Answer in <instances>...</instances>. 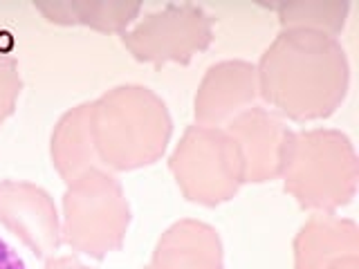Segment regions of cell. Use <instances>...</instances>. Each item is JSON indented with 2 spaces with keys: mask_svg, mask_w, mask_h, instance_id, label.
I'll return each mask as SVG.
<instances>
[{
  "mask_svg": "<svg viewBox=\"0 0 359 269\" xmlns=\"http://www.w3.org/2000/svg\"><path fill=\"white\" fill-rule=\"evenodd\" d=\"M258 97L283 119L308 123L332 117L351 85L341 43L319 32L280 29L256 63Z\"/></svg>",
  "mask_w": 359,
  "mask_h": 269,
  "instance_id": "1",
  "label": "cell"
},
{
  "mask_svg": "<svg viewBox=\"0 0 359 269\" xmlns=\"http://www.w3.org/2000/svg\"><path fill=\"white\" fill-rule=\"evenodd\" d=\"M90 137L99 164L128 173L157 164L173 137V117L155 90L123 83L88 101Z\"/></svg>",
  "mask_w": 359,
  "mask_h": 269,
  "instance_id": "2",
  "label": "cell"
},
{
  "mask_svg": "<svg viewBox=\"0 0 359 269\" xmlns=\"http://www.w3.org/2000/svg\"><path fill=\"white\" fill-rule=\"evenodd\" d=\"M278 179L303 211L337 213L357 195L359 157L341 130H290Z\"/></svg>",
  "mask_w": 359,
  "mask_h": 269,
  "instance_id": "3",
  "label": "cell"
},
{
  "mask_svg": "<svg viewBox=\"0 0 359 269\" xmlns=\"http://www.w3.org/2000/svg\"><path fill=\"white\" fill-rule=\"evenodd\" d=\"M130 205L117 175L104 166L65 184L61 200V238L74 254L104 261L121 251L130 229Z\"/></svg>",
  "mask_w": 359,
  "mask_h": 269,
  "instance_id": "4",
  "label": "cell"
},
{
  "mask_svg": "<svg viewBox=\"0 0 359 269\" xmlns=\"http://www.w3.org/2000/svg\"><path fill=\"white\" fill-rule=\"evenodd\" d=\"M168 171L187 202L207 209L233 200L245 184L241 153L227 130L198 123L182 132L168 155Z\"/></svg>",
  "mask_w": 359,
  "mask_h": 269,
  "instance_id": "5",
  "label": "cell"
},
{
  "mask_svg": "<svg viewBox=\"0 0 359 269\" xmlns=\"http://www.w3.org/2000/svg\"><path fill=\"white\" fill-rule=\"evenodd\" d=\"M121 45L137 63L189 65L213 43V16L191 3H168L121 34Z\"/></svg>",
  "mask_w": 359,
  "mask_h": 269,
  "instance_id": "6",
  "label": "cell"
},
{
  "mask_svg": "<svg viewBox=\"0 0 359 269\" xmlns=\"http://www.w3.org/2000/svg\"><path fill=\"white\" fill-rule=\"evenodd\" d=\"M0 224L36 256L48 261L61 249V216L54 198L27 179L0 182Z\"/></svg>",
  "mask_w": 359,
  "mask_h": 269,
  "instance_id": "7",
  "label": "cell"
},
{
  "mask_svg": "<svg viewBox=\"0 0 359 269\" xmlns=\"http://www.w3.org/2000/svg\"><path fill=\"white\" fill-rule=\"evenodd\" d=\"M224 130L241 153L245 184L278 179L283 146L292 130L283 117L269 108L252 106L236 115Z\"/></svg>",
  "mask_w": 359,
  "mask_h": 269,
  "instance_id": "8",
  "label": "cell"
},
{
  "mask_svg": "<svg viewBox=\"0 0 359 269\" xmlns=\"http://www.w3.org/2000/svg\"><path fill=\"white\" fill-rule=\"evenodd\" d=\"M256 99V65L243 59L218 61L205 72L196 90L194 119L198 126L224 128L236 115L252 108Z\"/></svg>",
  "mask_w": 359,
  "mask_h": 269,
  "instance_id": "9",
  "label": "cell"
},
{
  "mask_svg": "<svg viewBox=\"0 0 359 269\" xmlns=\"http://www.w3.org/2000/svg\"><path fill=\"white\" fill-rule=\"evenodd\" d=\"M149 269H224L222 238L196 218L177 220L155 242Z\"/></svg>",
  "mask_w": 359,
  "mask_h": 269,
  "instance_id": "10",
  "label": "cell"
},
{
  "mask_svg": "<svg viewBox=\"0 0 359 269\" xmlns=\"http://www.w3.org/2000/svg\"><path fill=\"white\" fill-rule=\"evenodd\" d=\"M294 269H325L346 254L359 251V227L351 218L314 213L292 242Z\"/></svg>",
  "mask_w": 359,
  "mask_h": 269,
  "instance_id": "11",
  "label": "cell"
},
{
  "mask_svg": "<svg viewBox=\"0 0 359 269\" xmlns=\"http://www.w3.org/2000/svg\"><path fill=\"white\" fill-rule=\"evenodd\" d=\"M34 9L52 25H81L121 36L140 18L142 5L135 0H34Z\"/></svg>",
  "mask_w": 359,
  "mask_h": 269,
  "instance_id": "12",
  "label": "cell"
},
{
  "mask_svg": "<svg viewBox=\"0 0 359 269\" xmlns=\"http://www.w3.org/2000/svg\"><path fill=\"white\" fill-rule=\"evenodd\" d=\"M50 160L63 184H70L81 173L101 166L90 137L88 104H79L59 117L50 134Z\"/></svg>",
  "mask_w": 359,
  "mask_h": 269,
  "instance_id": "13",
  "label": "cell"
},
{
  "mask_svg": "<svg viewBox=\"0 0 359 269\" xmlns=\"http://www.w3.org/2000/svg\"><path fill=\"white\" fill-rule=\"evenodd\" d=\"M261 5L274 11L280 29H308L332 39L341 34L351 11L348 0H280Z\"/></svg>",
  "mask_w": 359,
  "mask_h": 269,
  "instance_id": "14",
  "label": "cell"
},
{
  "mask_svg": "<svg viewBox=\"0 0 359 269\" xmlns=\"http://www.w3.org/2000/svg\"><path fill=\"white\" fill-rule=\"evenodd\" d=\"M20 90L22 78L16 56L0 50V128L16 112Z\"/></svg>",
  "mask_w": 359,
  "mask_h": 269,
  "instance_id": "15",
  "label": "cell"
},
{
  "mask_svg": "<svg viewBox=\"0 0 359 269\" xmlns=\"http://www.w3.org/2000/svg\"><path fill=\"white\" fill-rule=\"evenodd\" d=\"M43 269H93L90 265H86L81 258L74 254H65V256H52L45 261Z\"/></svg>",
  "mask_w": 359,
  "mask_h": 269,
  "instance_id": "16",
  "label": "cell"
},
{
  "mask_svg": "<svg viewBox=\"0 0 359 269\" xmlns=\"http://www.w3.org/2000/svg\"><path fill=\"white\" fill-rule=\"evenodd\" d=\"M0 269H27L14 247H9L3 238H0Z\"/></svg>",
  "mask_w": 359,
  "mask_h": 269,
  "instance_id": "17",
  "label": "cell"
},
{
  "mask_svg": "<svg viewBox=\"0 0 359 269\" xmlns=\"http://www.w3.org/2000/svg\"><path fill=\"white\" fill-rule=\"evenodd\" d=\"M325 269H359V251L337 258V261H332Z\"/></svg>",
  "mask_w": 359,
  "mask_h": 269,
  "instance_id": "18",
  "label": "cell"
},
{
  "mask_svg": "<svg viewBox=\"0 0 359 269\" xmlns=\"http://www.w3.org/2000/svg\"><path fill=\"white\" fill-rule=\"evenodd\" d=\"M144 269H149V267H144Z\"/></svg>",
  "mask_w": 359,
  "mask_h": 269,
  "instance_id": "19",
  "label": "cell"
}]
</instances>
